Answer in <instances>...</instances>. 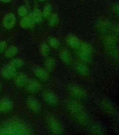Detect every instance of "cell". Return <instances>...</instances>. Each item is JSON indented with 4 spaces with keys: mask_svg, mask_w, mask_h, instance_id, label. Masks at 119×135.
Here are the masks:
<instances>
[{
    "mask_svg": "<svg viewBox=\"0 0 119 135\" xmlns=\"http://www.w3.org/2000/svg\"><path fill=\"white\" fill-rule=\"evenodd\" d=\"M29 134V128L19 121H11L0 129V134L23 135Z\"/></svg>",
    "mask_w": 119,
    "mask_h": 135,
    "instance_id": "obj_1",
    "label": "cell"
},
{
    "mask_svg": "<svg viewBox=\"0 0 119 135\" xmlns=\"http://www.w3.org/2000/svg\"><path fill=\"white\" fill-rule=\"evenodd\" d=\"M48 123L50 131L54 134H61L63 132V127L61 126L60 123L53 117L48 118Z\"/></svg>",
    "mask_w": 119,
    "mask_h": 135,
    "instance_id": "obj_2",
    "label": "cell"
},
{
    "mask_svg": "<svg viewBox=\"0 0 119 135\" xmlns=\"http://www.w3.org/2000/svg\"><path fill=\"white\" fill-rule=\"evenodd\" d=\"M2 74L5 78L10 79L16 75V69L11 63H9L2 69Z\"/></svg>",
    "mask_w": 119,
    "mask_h": 135,
    "instance_id": "obj_3",
    "label": "cell"
},
{
    "mask_svg": "<svg viewBox=\"0 0 119 135\" xmlns=\"http://www.w3.org/2000/svg\"><path fill=\"white\" fill-rule=\"evenodd\" d=\"M33 71L37 77L42 80H47L49 78V75L46 70L39 66H35L33 68Z\"/></svg>",
    "mask_w": 119,
    "mask_h": 135,
    "instance_id": "obj_4",
    "label": "cell"
},
{
    "mask_svg": "<svg viewBox=\"0 0 119 135\" xmlns=\"http://www.w3.org/2000/svg\"><path fill=\"white\" fill-rule=\"evenodd\" d=\"M15 21V17L12 13H8L3 19V25L7 29H11L13 27Z\"/></svg>",
    "mask_w": 119,
    "mask_h": 135,
    "instance_id": "obj_5",
    "label": "cell"
},
{
    "mask_svg": "<svg viewBox=\"0 0 119 135\" xmlns=\"http://www.w3.org/2000/svg\"><path fill=\"white\" fill-rule=\"evenodd\" d=\"M40 88L39 83L35 80H30L27 82V89L30 93L37 92Z\"/></svg>",
    "mask_w": 119,
    "mask_h": 135,
    "instance_id": "obj_6",
    "label": "cell"
},
{
    "mask_svg": "<svg viewBox=\"0 0 119 135\" xmlns=\"http://www.w3.org/2000/svg\"><path fill=\"white\" fill-rule=\"evenodd\" d=\"M27 105L29 109H31L34 112L38 111L40 109V104L39 103L37 100H36L32 97H29L27 99Z\"/></svg>",
    "mask_w": 119,
    "mask_h": 135,
    "instance_id": "obj_7",
    "label": "cell"
},
{
    "mask_svg": "<svg viewBox=\"0 0 119 135\" xmlns=\"http://www.w3.org/2000/svg\"><path fill=\"white\" fill-rule=\"evenodd\" d=\"M13 103L8 99H3L0 101V111H6L11 109Z\"/></svg>",
    "mask_w": 119,
    "mask_h": 135,
    "instance_id": "obj_8",
    "label": "cell"
},
{
    "mask_svg": "<svg viewBox=\"0 0 119 135\" xmlns=\"http://www.w3.org/2000/svg\"><path fill=\"white\" fill-rule=\"evenodd\" d=\"M44 99L47 103H50V104H56L58 103V99L53 93H45L44 95Z\"/></svg>",
    "mask_w": 119,
    "mask_h": 135,
    "instance_id": "obj_9",
    "label": "cell"
},
{
    "mask_svg": "<svg viewBox=\"0 0 119 135\" xmlns=\"http://www.w3.org/2000/svg\"><path fill=\"white\" fill-rule=\"evenodd\" d=\"M34 21L32 20L30 16H27V17H25L23 19H22L20 21V26L22 27H24V28H27V27H32V25L34 24Z\"/></svg>",
    "mask_w": 119,
    "mask_h": 135,
    "instance_id": "obj_10",
    "label": "cell"
},
{
    "mask_svg": "<svg viewBox=\"0 0 119 135\" xmlns=\"http://www.w3.org/2000/svg\"><path fill=\"white\" fill-rule=\"evenodd\" d=\"M27 78L25 74L20 73L18 74L15 79V83L18 86H23L25 84H27Z\"/></svg>",
    "mask_w": 119,
    "mask_h": 135,
    "instance_id": "obj_11",
    "label": "cell"
},
{
    "mask_svg": "<svg viewBox=\"0 0 119 135\" xmlns=\"http://www.w3.org/2000/svg\"><path fill=\"white\" fill-rule=\"evenodd\" d=\"M60 57L65 63H69L71 61V56L70 53L66 49H63L60 52Z\"/></svg>",
    "mask_w": 119,
    "mask_h": 135,
    "instance_id": "obj_12",
    "label": "cell"
},
{
    "mask_svg": "<svg viewBox=\"0 0 119 135\" xmlns=\"http://www.w3.org/2000/svg\"><path fill=\"white\" fill-rule=\"evenodd\" d=\"M30 17L34 21V23H39V22L42 21V13L39 9H35L31 13Z\"/></svg>",
    "mask_w": 119,
    "mask_h": 135,
    "instance_id": "obj_13",
    "label": "cell"
},
{
    "mask_svg": "<svg viewBox=\"0 0 119 135\" xmlns=\"http://www.w3.org/2000/svg\"><path fill=\"white\" fill-rule=\"evenodd\" d=\"M66 41L71 47H74V48L77 47L79 46V44L77 38H76L75 37H73V36H68L66 38Z\"/></svg>",
    "mask_w": 119,
    "mask_h": 135,
    "instance_id": "obj_14",
    "label": "cell"
},
{
    "mask_svg": "<svg viewBox=\"0 0 119 135\" xmlns=\"http://www.w3.org/2000/svg\"><path fill=\"white\" fill-rule=\"evenodd\" d=\"M18 48L15 46H9L5 51V55L6 57L11 58V57L13 56L18 53Z\"/></svg>",
    "mask_w": 119,
    "mask_h": 135,
    "instance_id": "obj_15",
    "label": "cell"
},
{
    "mask_svg": "<svg viewBox=\"0 0 119 135\" xmlns=\"http://www.w3.org/2000/svg\"><path fill=\"white\" fill-rule=\"evenodd\" d=\"M11 64L16 69V68H20L23 67L24 65V62L21 59H14L13 61H11Z\"/></svg>",
    "mask_w": 119,
    "mask_h": 135,
    "instance_id": "obj_16",
    "label": "cell"
},
{
    "mask_svg": "<svg viewBox=\"0 0 119 135\" xmlns=\"http://www.w3.org/2000/svg\"><path fill=\"white\" fill-rule=\"evenodd\" d=\"M45 65L48 70H53L55 66V61L52 58H48L45 62Z\"/></svg>",
    "mask_w": 119,
    "mask_h": 135,
    "instance_id": "obj_17",
    "label": "cell"
},
{
    "mask_svg": "<svg viewBox=\"0 0 119 135\" xmlns=\"http://www.w3.org/2000/svg\"><path fill=\"white\" fill-rule=\"evenodd\" d=\"M48 42H49V44L53 48H58L60 46V42L55 38H50Z\"/></svg>",
    "mask_w": 119,
    "mask_h": 135,
    "instance_id": "obj_18",
    "label": "cell"
},
{
    "mask_svg": "<svg viewBox=\"0 0 119 135\" xmlns=\"http://www.w3.org/2000/svg\"><path fill=\"white\" fill-rule=\"evenodd\" d=\"M41 51L44 55L47 56L50 52V49H49V46L46 44H42L41 46Z\"/></svg>",
    "mask_w": 119,
    "mask_h": 135,
    "instance_id": "obj_19",
    "label": "cell"
},
{
    "mask_svg": "<svg viewBox=\"0 0 119 135\" xmlns=\"http://www.w3.org/2000/svg\"><path fill=\"white\" fill-rule=\"evenodd\" d=\"M51 11H52V7H51V6L49 5V4H47V5L45 6V8H44L43 14H44V16L45 17H48L50 16Z\"/></svg>",
    "mask_w": 119,
    "mask_h": 135,
    "instance_id": "obj_20",
    "label": "cell"
},
{
    "mask_svg": "<svg viewBox=\"0 0 119 135\" xmlns=\"http://www.w3.org/2000/svg\"><path fill=\"white\" fill-rule=\"evenodd\" d=\"M57 21H58V16L55 13H53L50 17L48 23H49V25L52 26V25H54L57 23Z\"/></svg>",
    "mask_w": 119,
    "mask_h": 135,
    "instance_id": "obj_21",
    "label": "cell"
},
{
    "mask_svg": "<svg viewBox=\"0 0 119 135\" xmlns=\"http://www.w3.org/2000/svg\"><path fill=\"white\" fill-rule=\"evenodd\" d=\"M18 13L19 15L20 16H25L27 14V8H25V6H20V7H19L18 8Z\"/></svg>",
    "mask_w": 119,
    "mask_h": 135,
    "instance_id": "obj_22",
    "label": "cell"
},
{
    "mask_svg": "<svg viewBox=\"0 0 119 135\" xmlns=\"http://www.w3.org/2000/svg\"><path fill=\"white\" fill-rule=\"evenodd\" d=\"M6 46V43L5 42H0V53L3 52V51L5 49Z\"/></svg>",
    "mask_w": 119,
    "mask_h": 135,
    "instance_id": "obj_23",
    "label": "cell"
},
{
    "mask_svg": "<svg viewBox=\"0 0 119 135\" xmlns=\"http://www.w3.org/2000/svg\"><path fill=\"white\" fill-rule=\"evenodd\" d=\"M0 1L3 2H9L11 0H0Z\"/></svg>",
    "mask_w": 119,
    "mask_h": 135,
    "instance_id": "obj_24",
    "label": "cell"
},
{
    "mask_svg": "<svg viewBox=\"0 0 119 135\" xmlns=\"http://www.w3.org/2000/svg\"><path fill=\"white\" fill-rule=\"evenodd\" d=\"M39 1H44V0H39Z\"/></svg>",
    "mask_w": 119,
    "mask_h": 135,
    "instance_id": "obj_25",
    "label": "cell"
}]
</instances>
